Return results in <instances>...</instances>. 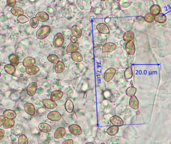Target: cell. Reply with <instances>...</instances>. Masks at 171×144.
<instances>
[{
	"label": "cell",
	"mask_w": 171,
	"mask_h": 144,
	"mask_svg": "<svg viewBox=\"0 0 171 144\" xmlns=\"http://www.w3.org/2000/svg\"><path fill=\"white\" fill-rule=\"evenodd\" d=\"M37 90H38V93L39 94H43V92H44V89H43V88H42V87L39 88L38 89H37Z\"/></svg>",
	"instance_id": "obj_53"
},
{
	"label": "cell",
	"mask_w": 171,
	"mask_h": 144,
	"mask_svg": "<svg viewBox=\"0 0 171 144\" xmlns=\"http://www.w3.org/2000/svg\"><path fill=\"white\" fill-rule=\"evenodd\" d=\"M110 122L113 125L121 127L124 125V121L119 116H112L110 118Z\"/></svg>",
	"instance_id": "obj_12"
},
{
	"label": "cell",
	"mask_w": 171,
	"mask_h": 144,
	"mask_svg": "<svg viewBox=\"0 0 171 144\" xmlns=\"http://www.w3.org/2000/svg\"><path fill=\"white\" fill-rule=\"evenodd\" d=\"M0 66H1V64H0Z\"/></svg>",
	"instance_id": "obj_61"
},
{
	"label": "cell",
	"mask_w": 171,
	"mask_h": 144,
	"mask_svg": "<svg viewBox=\"0 0 171 144\" xmlns=\"http://www.w3.org/2000/svg\"><path fill=\"white\" fill-rule=\"evenodd\" d=\"M94 144V143H91V142H89V143H86V144Z\"/></svg>",
	"instance_id": "obj_57"
},
{
	"label": "cell",
	"mask_w": 171,
	"mask_h": 144,
	"mask_svg": "<svg viewBox=\"0 0 171 144\" xmlns=\"http://www.w3.org/2000/svg\"><path fill=\"white\" fill-rule=\"evenodd\" d=\"M124 76L126 80H130L132 78L133 76V72L131 66H130L126 69L124 73Z\"/></svg>",
	"instance_id": "obj_31"
},
{
	"label": "cell",
	"mask_w": 171,
	"mask_h": 144,
	"mask_svg": "<svg viewBox=\"0 0 171 144\" xmlns=\"http://www.w3.org/2000/svg\"><path fill=\"white\" fill-rule=\"evenodd\" d=\"M4 69L7 74L13 75L16 72L15 67L11 64H7L4 67Z\"/></svg>",
	"instance_id": "obj_33"
},
{
	"label": "cell",
	"mask_w": 171,
	"mask_h": 144,
	"mask_svg": "<svg viewBox=\"0 0 171 144\" xmlns=\"http://www.w3.org/2000/svg\"><path fill=\"white\" fill-rule=\"evenodd\" d=\"M135 22H143L145 21V18L143 16H139L134 19Z\"/></svg>",
	"instance_id": "obj_47"
},
{
	"label": "cell",
	"mask_w": 171,
	"mask_h": 144,
	"mask_svg": "<svg viewBox=\"0 0 171 144\" xmlns=\"http://www.w3.org/2000/svg\"><path fill=\"white\" fill-rule=\"evenodd\" d=\"M155 21L159 23H164L167 21V17L165 14L160 13L155 16Z\"/></svg>",
	"instance_id": "obj_32"
},
{
	"label": "cell",
	"mask_w": 171,
	"mask_h": 144,
	"mask_svg": "<svg viewBox=\"0 0 171 144\" xmlns=\"http://www.w3.org/2000/svg\"><path fill=\"white\" fill-rule=\"evenodd\" d=\"M129 105L131 108L134 110H137L139 106V102L138 98L134 96L131 97L129 100Z\"/></svg>",
	"instance_id": "obj_18"
},
{
	"label": "cell",
	"mask_w": 171,
	"mask_h": 144,
	"mask_svg": "<svg viewBox=\"0 0 171 144\" xmlns=\"http://www.w3.org/2000/svg\"><path fill=\"white\" fill-rule=\"evenodd\" d=\"M17 69L18 70V72L20 73L24 74L26 72V68L25 66H24L23 62H19L17 66Z\"/></svg>",
	"instance_id": "obj_40"
},
{
	"label": "cell",
	"mask_w": 171,
	"mask_h": 144,
	"mask_svg": "<svg viewBox=\"0 0 171 144\" xmlns=\"http://www.w3.org/2000/svg\"><path fill=\"white\" fill-rule=\"evenodd\" d=\"M3 115L7 119H14L17 117L16 112L12 110H6L3 113Z\"/></svg>",
	"instance_id": "obj_29"
},
{
	"label": "cell",
	"mask_w": 171,
	"mask_h": 144,
	"mask_svg": "<svg viewBox=\"0 0 171 144\" xmlns=\"http://www.w3.org/2000/svg\"><path fill=\"white\" fill-rule=\"evenodd\" d=\"M63 144H74V141L72 139H68L66 140L62 143Z\"/></svg>",
	"instance_id": "obj_49"
},
{
	"label": "cell",
	"mask_w": 171,
	"mask_h": 144,
	"mask_svg": "<svg viewBox=\"0 0 171 144\" xmlns=\"http://www.w3.org/2000/svg\"><path fill=\"white\" fill-rule=\"evenodd\" d=\"M119 131V128L118 126H110L107 129V133L111 136H114L118 133Z\"/></svg>",
	"instance_id": "obj_23"
},
{
	"label": "cell",
	"mask_w": 171,
	"mask_h": 144,
	"mask_svg": "<svg viewBox=\"0 0 171 144\" xmlns=\"http://www.w3.org/2000/svg\"><path fill=\"white\" fill-rule=\"evenodd\" d=\"M71 41L72 43H76L77 41H78V38L75 37V36H73L71 37Z\"/></svg>",
	"instance_id": "obj_52"
},
{
	"label": "cell",
	"mask_w": 171,
	"mask_h": 144,
	"mask_svg": "<svg viewBox=\"0 0 171 144\" xmlns=\"http://www.w3.org/2000/svg\"><path fill=\"white\" fill-rule=\"evenodd\" d=\"M51 32V28L50 26H44L40 28L36 33L37 38L43 40L47 38Z\"/></svg>",
	"instance_id": "obj_1"
},
{
	"label": "cell",
	"mask_w": 171,
	"mask_h": 144,
	"mask_svg": "<svg viewBox=\"0 0 171 144\" xmlns=\"http://www.w3.org/2000/svg\"><path fill=\"white\" fill-rule=\"evenodd\" d=\"M48 61L52 64H56L60 61V58L57 55L55 54H51L47 57Z\"/></svg>",
	"instance_id": "obj_35"
},
{
	"label": "cell",
	"mask_w": 171,
	"mask_h": 144,
	"mask_svg": "<svg viewBox=\"0 0 171 144\" xmlns=\"http://www.w3.org/2000/svg\"><path fill=\"white\" fill-rule=\"evenodd\" d=\"M116 70L115 68H108L106 70L104 75V80L106 82H109L113 79L116 73Z\"/></svg>",
	"instance_id": "obj_2"
},
{
	"label": "cell",
	"mask_w": 171,
	"mask_h": 144,
	"mask_svg": "<svg viewBox=\"0 0 171 144\" xmlns=\"http://www.w3.org/2000/svg\"><path fill=\"white\" fill-rule=\"evenodd\" d=\"M64 43V36L61 33H58L54 36L53 39V46L56 48L60 47Z\"/></svg>",
	"instance_id": "obj_3"
},
{
	"label": "cell",
	"mask_w": 171,
	"mask_h": 144,
	"mask_svg": "<svg viewBox=\"0 0 171 144\" xmlns=\"http://www.w3.org/2000/svg\"><path fill=\"white\" fill-rule=\"evenodd\" d=\"M64 95V93L61 90H55L52 92L50 96V99L55 102L61 100Z\"/></svg>",
	"instance_id": "obj_13"
},
{
	"label": "cell",
	"mask_w": 171,
	"mask_h": 144,
	"mask_svg": "<svg viewBox=\"0 0 171 144\" xmlns=\"http://www.w3.org/2000/svg\"><path fill=\"white\" fill-rule=\"evenodd\" d=\"M106 1H107V0H101V2H105Z\"/></svg>",
	"instance_id": "obj_58"
},
{
	"label": "cell",
	"mask_w": 171,
	"mask_h": 144,
	"mask_svg": "<svg viewBox=\"0 0 171 144\" xmlns=\"http://www.w3.org/2000/svg\"><path fill=\"white\" fill-rule=\"evenodd\" d=\"M40 71V68L36 66H29L26 68V73L27 74L32 76L37 74Z\"/></svg>",
	"instance_id": "obj_22"
},
{
	"label": "cell",
	"mask_w": 171,
	"mask_h": 144,
	"mask_svg": "<svg viewBox=\"0 0 171 144\" xmlns=\"http://www.w3.org/2000/svg\"><path fill=\"white\" fill-rule=\"evenodd\" d=\"M125 49L127 54L134 55L136 52L135 45L133 41L127 42L125 45Z\"/></svg>",
	"instance_id": "obj_11"
},
{
	"label": "cell",
	"mask_w": 171,
	"mask_h": 144,
	"mask_svg": "<svg viewBox=\"0 0 171 144\" xmlns=\"http://www.w3.org/2000/svg\"><path fill=\"white\" fill-rule=\"evenodd\" d=\"M17 20H18V22H20V23L24 24V23H26L27 22H28L29 21V19L26 16L22 15H20L17 18Z\"/></svg>",
	"instance_id": "obj_43"
},
{
	"label": "cell",
	"mask_w": 171,
	"mask_h": 144,
	"mask_svg": "<svg viewBox=\"0 0 171 144\" xmlns=\"http://www.w3.org/2000/svg\"><path fill=\"white\" fill-rule=\"evenodd\" d=\"M0 26H1V25H0Z\"/></svg>",
	"instance_id": "obj_62"
},
{
	"label": "cell",
	"mask_w": 171,
	"mask_h": 144,
	"mask_svg": "<svg viewBox=\"0 0 171 144\" xmlns=\"http://www.w3.org/2000/svg\"><path fill=\"white\" fill-rule=\"evenodd\" d=\"M117 48V45L114 43L107 42L102 47V52L104 53H108L113 52Z\"/></svg>",
	"instance_id": "obj_7"
},
{
	"label": "cell",
	"mask_w": 171,
	"mask_h": 144,
	"mask_svg": "<svg viewBox=\"0 0 171 144\" xmlns=\"http://www.w3.org/2000/svg\"><path fill=\"white\" fill-rule=\"evenodd\" d=\"M161 11V8L160 7V6L157 4L152 5L150 9V13L154 15V16H156L158 14H160Z\"/></svg>",
	"instance_id": "obj_28"
},
{
	"label": "cell",
	"mask_w": 171,
	"mask_h": 144,
	"mask_svg": "<svg viewBox=\"0 0 171 144\" xmlns=\"http://www.w3.org/2000/svg\"><path fill=\"white\" fill-rule=\"evenodd\" d=\"M23 64L24 66L26 67H29V66H33L34 64L36 63V60L34 58L31 57H28L24 59L23 61Z\"/></svg>",
	"instance_id": "obj_30"
},
{
	"label": "cell",
	"mask_w": 171,
	"mask_h": 144,
	"mask_svg": "<svg viewBox=\"0 0 171 144\" xmlns=\"http://www.w3.org/2000/svg\"><path fill=\"white\" fill-rule=\"evenodd\" d=\"M25 131V128L21 124H17L11 128V134L15 136H19Z\"/></svg>",
	"instance_id": "obj_5"
},
{
	"label": "cell",
	"mask_w": 171,
	"mask_h": 144,
	"mask_svg": "<svg viewBox=\"0 0 171 144\" xmlns=\"http://www.w3.org/2000/svg\"><path fill=\"white\" fill-rule=\"evenodd\" d=\"M65 69V65L63 62L61 61H59V62L56 64L55 67V71L57 74L62 73L64 71Z\"/></svg>",
	"instance_id": "obj_25"
},
{
	"label": "cell",
	"mask_w": 171,
	"mask_h": 144,
	"mask_svg": "<svg viewBox=\"0 0 171 144\" xmlns=\"http://www.w3.org/2000/svg\"><path fill=\"white\" fill-rule=\"evenodd\" d=\"M9 26V23H6V24H4L2 26V28L3 29H6L8 28V27Z\"/></svg>",
	"instance_id": "obj_54"
},
{
	"label": "cell",
	"mask_w": 171,
	"mask_h": 144,
	"mask_svg": "<svg viewBox=\"0 0 171 144\" xmlns=\"http://www.w3.org/2000/svg\"><path fill=\"white\" fill-rule=\"evenodd\" d=\"M38 89V84L36 82H33L27 88V94L30 96H33L36 94Z\"/></svg>",
	"instance_id": "obj_15"
},
{
	"label": "cell",
	"mask_w": 171,
	"mask_h": 144,
	"mask_svg": "<svg viewBox=\"0 0 171 144\" xmlns=\"http://www.w3.org/2000/svg\"><path fill=\"white\" fill-rule=\"evenodd\" d=\"M66 134V129L64 127H59L58 128L54 134V138L56 139H59L63 138Z\"/></svg>",
	"instance_id": "obj_16"
},
{
	"label": "cell",
	"mask_w": 171,
	"mask_h": 144,
	"mask_svg": "<svg viewBox=\"0 0 171 144\" xmlns=\"http://www.w3.org/2000/svg\"><path fill=\"white\" fill-rule=\"evenodd\" d=\"M137 92V89L134 87H130L126 91V94L128 97L134 96Z\"/></svg>",
	"instance_id": "obj_38"
},
{
	"label": "cell",
	"mask_w": 171,
	"mask_h": 144,
	"mask_svg": "<svg viewBox=\"0 0 171 144\" xmlns=\"http://www.w3.org/2000/svg\"><path fill=\"white\" fill-rule=\"evenodd\" d=\"M135 38V34L133 31H129L126 32L124 34L123 40L126 42H129L134 40Z\"/></svg>",
	"instance_id": "obj_27"
},
{
	"label": "cell",
	"mask_w": 171,
	"mask_h": 144,
	"mask_svg": "<svg viewBox=\"0 0 171 144\" xmlns=\"http://www.w3.org/2000/svg\"><path fill=\"white\" fill-rule=\"evenodd\" d=\"M6 120L5 117L3 116H0V127L3 126L4 125V122Z\"/></svg>",
	"instance_id": "obj_48"
},
{
	"label": "cell",
	"mask_w": 171,
	"mask_h": 144,
	"mask_svg": "<svg viewBox=\"0 0 171 144\" xmlns=\"http://www.w3.org/2000/svg\"><path fill=\"white\" fill-rule=\"evenodd\" d=\"M98 31L102 34H109L110 33V29L107 25L105 23H99L96 26Z\"/></svg>",
	"instance_id": "obj_14"
},
{
	"label": "cell",
	"mask_w": 171,
	"mask_h": 144,
	"mask_svg": "<svg viewBox=\"0 0 171 144\" xmlns=\"http://www.w3.org/2000/svg\"><path fill=\"white\" fill-rule=\"evenodd\" d=\"M0 20L2 22H5V21H7V20H8V18H7V16L4 15V16H2L1 17H0Z\"/></svg>",
	"instance_id": "obj_51"
},
{
	"label": "cell",
	"mask_w": 171,
	"mask_h": 144,
	"mask_svg": "<svg viewBox=\"0 0 171 144\" xmlns=\"http://www.w3.org/2000/svg\"><path fill=\"white\" fill-rule=\"evenodd\" d=\"M91 0H77V5L81 10L87 11L91 6Z\"/></svg>",
	"instance_id": "obj_4"
},
{
	"label": "cell",
	"mask_w": 171,
	"mask_h": 144,
	"mask_svg": "<svg viewBox=\"0 0 171 144\" xmlns=\"http://www.w3.org/2000/svg\"><path fill=\"white\" fill-rule=\"evenodd\" d=\"M79 47V44L78 43H71L68 45V46L67 47V52L68 53L72 54L74 52L77 51Z\"/></svg>",
	"instance_id": "obj_20"
},
{
	"label": "cell",
	"mask_w": 171,
	"mask_h": 144,
	"mask_svg": "<svg viewBox=\"0 0 171 144\" xmlns=\"http://www.w3.org/2000/svg\"><path fill=\"white\" fill-rule=\"evenodd\" d=\"M155 16H154L151 13L146 14L144 17L146 22L149 23H151L154 22L155 21Z\"/></svg>",
	"instance_id": "obj_39"
},
{
	"label": "cell",
	"mask_w": 171,
	"mask_h": 144,
	"mask_svg": "<svg viewBox=\"0 0 171 144\" xmlns=\"http://www.w3.org/2000/svg\"><path fill=\"white\" fill-rule=\"evenodd\" d=\"M103 4L100 3V5L96 6L95 8H94L93 12L96 15H98L101 13V12H102L103 9V7H102V6H103Z\"/></svg>",
	"instance_id": "obj_44"
},
{
	"label": "cell",
	"mask_w": 171,
	"mask_h": 144,
	"mask_svg": "<svg viewBox=\"0 0 171 144\" xmlns=\"http://www.w3.org/2000/svg\"><path fill=\"white\" fill-rule=\"evenodd\" d=\"M7 5L10 7H14L16 4V0H7Z\"/></svg>",
	"instance_id": "obj_46"
},
{
	"label": "cell",
	"mask_w": 171,
	"mask_h": 144,
	"mask_svg": "<svg viewBox=\"0 0 171 144\" xmlns=\"http://www.w3.org/2000/svg\"><path fill=\"white\" fill-rule=\"evenodd\" d=\"M42 103L45 108L50 110L54 109L57 107V104L56 102L51 99H44L42 100Z\"/></svg>",
	"instance_id": "obj_8"
},
{
	"label": "cell",
	"mask_w": 171,
	"mask_h": 144,
	"mask_svg": "<svg viewBox=\"0 0 171 144\" xmlns=\"http://www.w3.org/2000/svg\"><path fill=\"white\" fill-rule=\"evenodd\" d=\"M18 143L19 144H28V138L25 135H21L18 139Z\"/></svg>",
	"instance_id": "obj_41"
},
{
	"label": "cell",
	"mask_w": 171,
	"mask_h": 144,
	"mask_svg": "<svg viewBox=\"0 0 171 144\" xmlns=\"http://www.w3.org/2000/svg\"><path fill=\"white\" fill-rule=\"evenodd\" d=\"M67 2L69 4H73L75 2V0H67Z\"/></svg>",
	"instance_id": "obj_55"
},
{
	"label": "cell",
	"mask_w": 171,
	"mask_h": 144,
	"mask_svg": "<svg viewBox=\"0 0 171 144\" xmlns=\"http://www.w3.org/2000/svg\"><path fill=\"white\" fill-rule=\"evenodd\" d=\"M47 12H48L49 16H50L52 18L55 16V15H56V11L55 10L54 8H52L51 7H48L47 9Z\"/></svg>",
	"instance_id": "obj_45"
},
{
	"label": "cell",
	"mask_w": 171,
	"mask_h": 144,
	"mask_svg": "<svg viewBox=\"0 0 171 144\" xmlns=\"http://www.w3.org/2000/svg\"><path fill=\"white\" fill-rule=\"evenodd\" d=\"M68 129L72 135L75 136L80 135L83 133L82 128L77 124H72L69 126Z\"/></svg>",
	"instance_id": "obj_6"
},
{
	"label": "cell",
	"mask_w": 171,
	"mask_h": 144,
	"mask_svg": "<svg viewBox=\"0 0 171 144\" xmlns=\"http://www.w3.org/2000/svg\"><path fill=\"white\" fill-rule=\"evenodd\" d=\"M74 104L71 99H68L66 101L65 104V109L68 113L71 114L74 112Z\"/></svg>",
	"instance_id": "obj_21"
},
{
	"label": "cell",
	"mask_w": 171,
	"mask_h": 144,
	"mask_svg": "<svg viewBox=\"0 0 171 144\" xmlns=\"http://www.w3.org/2000/svg\"><path fill=\"white\" fill-rule=\"evenodd\" d=\"M11 12L13 15L15 16H19L24 14V11L23 9L18 7L12 8Z\"/></svg>",
	"instance_id": "obj_34"
},
{
	"label": "cell",
	"mask_w": 171,
	"mask_h": 144,
	"mask_svg": "<svg viewBox=\"0 0 171 144\" xmlns=\"http://www.w3.org/2000/svg\"><path fill=\"white\" fill-rule=\"evenodd\" d=\"M15 122L13 119H7L5 120L4 123V128L5 129H9L11 128L15 125Z\"/></svg>",
	"instance_id": "obj_36"
},
{
	"label": "cell",
	"mask_w": 171,
	"mask_h": 144,
	"mask_svg": "<svg viewBox=\"0 0 171 144\" xmlns=\"http://www.w3.org/2000/svg\"><path fill=\"white\" fill-rule=\"evenodd\" d=\"M49 17L48 13L45 12H40L36 14V18L39 20V21L45 22L48 21L49 19Z\"/></svg>",
	"instance_id": "obj_17"
},
{
	"label": "cell",
	"mask_w": 171,
	"mask_h": 144,
	"mask_svg": "<svg viewBox=\"0 0 171 144\" xmlns=\"http://www.w3.org/2000/svg\"><path fill=\"white\" fill-rule=\"evenodd\" d=\"M9 60L11 64L15 67L17 66L18 63H19V59L15 54H12L9 56Z\"/></svg>",
	"instance_id": "obj_37"
},
{
	"label": "cell",
	"mask_w": 171,
	"mask_h": 144,
	"mask_svg": "<svg viewBox=\"0 0 171 144\" xmlns=\"http://www.w3.org/2000/svg\"><path fill=\"white\" fill-rule=\"evenodd\" d=\"M1 71H0V77H1Z\"/></svg>",
	"instance_id": "obj_59"
},
{
	"label": "cell",
	"mask_w": 171,
	"mask_h": 144,
	"mask_svg": "<svg viewBox=\"0 0 171 144\" xmlns=\"http://www.w3.org/2000/svg\"><path fill=\"white\" fill-rule=\"evenodd\" d=\"M30 24L32 28L36 29L39 25V20L36 18H33L30 20Z\"/></svg>",
	"instance_id": "obj_42"
},
{
	"label": "cell",
	"mask_w": 171,
	"mask_h": 144,
	"mask_svg": "<svg viewBox=\"0 0 171 144\" xmlns=\"http://www.w3.org/2000/svg\"><path fill=\"white\" fill-rule=\"evenodd\" d=\"M72 33L73 36L76 37L78 39L81 37L82 35V30L79 26L75 25L72 28Z\"/></svg>",
	"instance_id": "obj_24"
},
{
	"label": "cell",
	"mask_w": 171,
	"mask_h": 144,
	"mask_svg": "<svg viewBox=\"0 0 171 144\" xmlns=\"http://www.w3.org/2000/svg\"><path fill=\"white\" fill-rule=\"evenodd\" d=\"M24 110L27 114L30 116H34L36 113V109L33 104L31 103H27L24 104Z\"/></svg>",
	"instance_id": "obj_10"
},
{
	"label": "cell",
	"mask_w": 171,
	"mask_h": 144,
	"mask_svg": "<svg viewBox=\"0 0 171 144\" xmlns=\"http://www.w3.org/2000/svg\"><path fill=\"white\" fill-rule=\"evenodd\" d=\"M71 57L74 62L79 63L83 61V56L82 54L77 51L72 53L71 55Z\"/></svg>",
	"instance_id": "obj_26"
},
{
	"label": "cell",
	"mask_w": 171,
	"mask_h": 144,
	"mask_svg": "<svg viewBox=\"0 0 171 144\" xmlns=\"http://www.w3.org/2000/svg\"><path fill=\"white\" fill-rule=\"evenodd\" d=\"M5 135V131L4 130L0 129V140H2L3 138H4Z\"/></svg>",
	"instance_id": "obj_50"
},
{
	"label": "cell",
	"mask_w": 171,
	"mask_h": 144,
	"mask_svg": "<svg viewBox=\"0 0 171 144\" xmlns=\"http://www.w3.org/2000/svg\"><path fill=\"white\" fill-rule=\"evenodd\" d=\"M10 138H11V139L12 140V141H16V138H15L14 136L12 135H11L10 136Z\"/></svg>",
	"instance_id": "obj_56"
},
{
	"label": "cell",
	"mask_w": 171,
	"mask_h": 144,
	"mask_svg": "<svg viewBox=\"0 0 171 144\" xmlns=\"http://www.w3.org/2000/svg\"><path fill=\"white\" fill-rule=\"evenodd\" d=\"M39 129L41 132L43 133H48L52 130V127L49 124L46 123H41L39 125Z\"/></svg>",
	"instance_id": "obj_19"
},
{
	"label": "cell",
	"mask_w": 171,
	"mask_h": 144,
	"mask_svg": "<svg viewBox=\"0 0 171 144\" xmlns=\"http://www.w3.org/2000/svg\"><path fill=\"white\" fill-rule=\"evenodd\" d=\"M117 1H121V0H117Z\"/></svg>",
	"instance_id": "obj_60"
},
{
	"label": "cell",
	"mask_w": 171,
	"mask_h": 144,
	"mask_svg": "<svg viewBox=\"0 0 171 144\" xmlns=\"http://www.w3.org/2000/svg\"><path fill=\"white\" fill-rule=\"evenodd\" d=\"M47 118L51 121L56 122V121H60L62 119V115L58 111H54L50 112L48 114Z\"/></svg>",
	"instance_id": "obj_9"
}]
</instances>
